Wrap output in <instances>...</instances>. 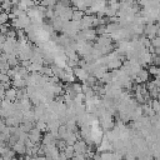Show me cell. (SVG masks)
Returning a JSON list of instances; mask_svg holds the SVG:
<instances>
[{
  "mask_svg": "<svg viewBox=\"0 0 160 160\" xmlns=\"http://www.w3.org/2000/svg\"><path fill=\"white\" fill-rule=\"evenodd\" d=\"M158 20H159V25H160V18H159V19H158Z\"/></svg>",
  "mask_w": 160,
  "mask_h": 160,
  "instance_id": "cell-30",
  "label": "cell"
},
{
  "mask_svg": "<svg viewBox=\"0 0 160 160\" xmlns=\"http://www.w3.org/2000/svg\"><path fill=\"white\" fill-rule=\"evenodd\" d=\"M100 81L104 82V84H110L112 81V72H105L101 78H100Z\"/></svg>",
  "mask_w": 160,
  "mask_h": 160,
  "instance_id": "cell-15",
  "label": "cell"
},
{
  "mask_svg": "<svg viewBox=\"0 0 160 160\" xmlns=\"http://www.w3.org/2000/svg\"><path fill=\"white\" fill-rule=\"evenodd\" d=\"M41 4L46 8H52L56 4V0H41Z\"/></svg>",
  "mask_w": 160,
  "mask_h": 160,
  "instance_id": "cell-23",
  "label": "cell"
},
{
  "mask_svg": "<svg viewBox=\"0 0 160 160\" xmlns=\"http://www.w3.org/2000/svg\"><path fill=\"white\" fill-rule=\"evenodd\" d=\"M158 91H159V94H160V85L158 86Z\"/></svg>",
  "mask_w": 160,
  "mask_h": 160,
  "instance_id": "cell-27",
  "label": "cell"
},
{
  "mask_svg": "<svg viewBox=\"0 0 160 160\" xmlns=\"http://www.w3.org/2000/svg\"><path fill=\"white\" fill-rule=\"evenodd\" d=\"M44 65L42 64H39V62H30V65L28 66V70L29 72H41Z\"/></svg>",
  "mask_w": 160,
  "mask_h": 160,
  "instance_id": "cell-10",
  "label": "cell"
},
{
  "mask_svg": "<svg viewBox=\"0 0 160 160\" xmlns=\"http://www.w3.org/2000/svg\"><path fill=\"white\" fill-rule=\"evenodd\" d=\"M150 40H151V46H152V48H158V46H160V36H159V35L151 38Z\"/></svg>",
  "mask_w": 160,
  "mask_h": 160,
  "instance_id": "cell-22",
  "label": "cell"
},
{
  "mask_svg": "<svg viewBox=\"0 0 160 160\" xmlns=\"http://www.w3.org/2000/svg\"><path fill=\"white\" fill-rule=\"evenodd\" d=\"M158 29H159L158 25H154L152 22H150V24H148V25L144 28V32H145V35H146L149 39H151V38H154V36L158 35Z\"/></svg>",
  "mask_w": 160,
  "mask_h": 160,
  "instance_id": "cell-5",
  "label": "cell"
},
{
  "mask_svg": "<svg viewBox=\"0 0 160 160\" xmlns=\"http://www.w3.org/2000/svg\"><path fill=\"white\" fill-rule=\"evenodd\" d=\"M1 101H2V99H0V105H1Z\"/></svg>",
  "mask_w": 160,
  "mask_h": 160,
  "instance_id": "cell-29",
  "label": "cell"
},
{
  "mask_svg": "<svg viewBox=\"0 0 160 160\" xmlns=\"http://www.w3.org/2000/svg\"><path fill=\"white\" fill-rule=\"evenodd\" d=\"M36 128L39 130H41V131H46L48 130V122L45 120H42V119H39L36 121Z\"/></svg>",
  "mask_w": 160,
  "mask_h": 160,
  "instance_id": "cell-18",
  "label": "cell"
},
{
  "mask_svg": "<svg viewBox=\"0 0 160 160\" xmlns=\"http://www.w3.org/2000/svg\"><path fill=\"white\" fill-rule=\"evenodd\" d=\"M148 104L151 105V108L154 109L155 114H160V100H158V99H152V100L149 101Z\"/></svg>",
  "mask_w": 160,
  "mask_h": 160,
  "instance_id": "cell-14",
  "label": "cell"
},
{
  "mask_svg": "<svg viewBox=\"0 0 160 160\" xmlns=\"http://www.w3.org/2000/svg\"><path fill=\"white\" fill-rule=\"evenodd\" d=\"M5 99L9 101H16L18 100V89L11 86L9 89H6L5 91Z\"/></svg>",
  "mask_w": 160,
  "mask_h": 160,
  "instance_id": "cell-7",
  "label": "cell"
},
{
  "mask_svg": "<svg viewBox=\"0 0 160 160\" xmlns=\"http://www.w3.org/2000/svg\"><path fill=\"white\" fill-rule=\"evenodd\" d=\"M11 148L14 149V151H15L16 154H19V155H21V156L26 154V145H25V142H22V141H16Z\"/></svg>",
  "mask_w": 160,
  "mask_h": 160,
  "instance_id": "cell-8",
  "label": "cell"
},
{
  "mask_svg": "<svg viewBox=\"0 0 160 160\" xmlns=\"http://www.w3.org/2000/svg\"><path fill=\"white\" fill-rule=\"evenodd\" d=\"M96 15H84V18L81 19V30H85V29H89V28H92L94 26V19H95Z\"/></svg>",
  "mask_w": 160,
  "mask_h": 160,
  "instance_id": "cell-2",
  "label": "cell"
},
{
  "mask_svg": "<svg viewBox=\"0 0 160 160\" xmlns=\"http://www.w3.org/2000/svg\"><path fill=\"white\" fill-rule=\"evenodd\" d=\"M14 155H15V151H14V149L11 148H4V151H2V158L4 159H11V158H14Z\"/></svg>",
  "mask_w": 160,
  "mask_h": 160,
  "instance_id": "cell-12",
  "label": "cell"
},
{
  "mask_svg": "<svg viewBox=\"0 0 160 160\" xmlns=\"http://www.w3.org/2000/svg\"><path fill=\"white\" fill-rule=\"evenodd\" d=\"M74 150H75V152H82V154H85L86 152V150H88V144H86V141H84V139H78L75 142H74Z\"/></svg>",
  "mask_w": 160,
  "mask_h": 160,
  "instance_id": "cell-6",
  "label": "cell"
},
{
  "mask_svg": "<svg viewBox=\"0 0 160 160\" xmlns=\"http://www.w3.org/2000/svg\"><path fill=\"white\" fill-rule=\"evenodd\" d=\"M149 72H150V75H154V76H158L159 75V71H160V66H158V65H155V64H151V65H149Z\"/></svg>",
  "mask_w": 160,
  "mask_h": 160,
  "instance_id": "cell-17",
  "label": "cell"
},
{
  "mask_svg": "<svg viewBox=\"0 0 160 160\" xmlns=\"http://www.w3.org/2000/svg\"><path fill=\"white\" fill-rule=\"evenodd\" d=\"M28 134H29V139H30L34 144H39V142L41 141V138H42L41 130H39L38 128H32Z\"/></svg>",
  "mask_w": 160,
  "mask_h": 160,
  "instance_id": "cell-3",
  "label": "cell"
},
{
  "mask_svg": "<svg viewBox=\"0 0 160 160\" xmlns=\"http://www.w3.org/2000/svg\"><path fill=\"white\" fill-rule=\"evenodd\" d=\"M5 91L6 89L4 86H0V99H5Z\"/></svg>",
  "mask_w": 160,
  "mask_h": 160,
  "instance_id": "cell-25",
  "label": "cell"
},
{
  "mask_svg": "<svg viewBox=\"0 0 160 160\" xmlns=\"http://www.w3.org/2000/svg\"><path fill=\"white\" fill-rule=\"evenodd\" d=\"M115 15H118V9H115V8L110 6V5H108V6L105 8V16L111 18V16H115Z\"/></svg>",
  "mask_w": 160,
  "mask_h": 160,
  "instance_id": "cell-13",
  "label": "cell"
},
{
  "mask_svg": "<svg viewBox=\"0 0 160 160\" xmlns=\"http://www.w3.org/2000/svg\"><path fill=\"white\" fill-rule=\"evenodd\" d=\"M74 74H75L76 79H79L80 81H85L89 78V71L86 69L81 68V66H78V68L75 66L74 68Z\"/></svg>",
  "mask_w": 160,
  "mask_h": 160,
  "instance_id": "cell-4",
  "label": "cell"
},
{
  "mask_svg": "<svg viewBox=\"0 0 160 160\" xmlns=\"http://www.w3.org/2000/svg\"><path fill=\"white\" fill-rule=\"evenodd\" d=\"M11 8H12L11 0H2V2H1V9L2 10H5L6 12H10L11 11Z\"/></svg>",
  "mask_w": 160,
  "mask_h": 160,
  "instance_id": "cell-16",
  "label": "cell"
},
{
  "mask_svg": "<svg viewBox=\"0 0 160 160\" xmlns=\"http://www.w3.org/2000/svg\"><path fill=\"white\" fill-rule=\"evenodd\" d=\"M6 38H16V31L10 29L8 32H6Z\"/></svg>",
  "mask_w": 160,
  "mask_h": 160,
  "instance_id": "cell-24",
  "label": "cell"
},
{
  "mask_svg": "<svg viewBox=\"0 0 160 160\" xmlns=\"http://www.w3.org/2000/svg\"><path fill=\"white\" fill-rule=\"evenodd\" d=\"M0 86H1V82H0Z\"/></svg>",
  "mask_w": 160,
  "mask_h": 160,
  "instance_id": "cell-31",
  "label": "cell"
},
{
  "mask_svg": "<svg viewBox=\"0 0 160 160\" xmlns=\"http://www.w3.org/2000/svg\"><path fill=\"white\" fill-rule=\"evenodd\" d=\"M56 1H61V2H66V4H70V0H56Z\"/></svg>",
  "mask_w": 160,
  "mask_h": 160,
  "instance_id": "cell-26",
  "label": "cell"
},
{
  "mask_svg": "<svg viewBox=\"0 0 160 160\" xmlns=\"http://www.w3.org/2000/svg\"><path fill=\"white\" fill-rule=\"evenodd\" d=\"M84 15H85V12H84V10H80V9H74V11H72V18H71V20H81L82 18H84Z\"/></svg>",
  "mask_w": 160,
  "mask_h": 160,
  "instance_id": "cell-11",
  "label": "cell"
},
{
  "mask_svg": "<svg viewBox=\"0 0 160 160\" xmlns=\"http://www.w3.org/2000/svg\"><path fill=\"white\" fill-rule=\"evenodd\" d=\"M9 69H10V65L8 61H0V71L2 74H6Z\"/></svg>",
  "mask_w": 160,
  "mask_h": 160,
  "instance_id": "cell-21",
  "label": "cell"
},
{
  "mask_svg": "<svg viewBox=\"0 0 160 160\" xmlns=\"http://www.w3.org/2000/svg\"><path fill=\"white\" fill-rule=\"evenodd\" d=\"M9 19H10V18H9V12H6V11H1V12H0V25L6 24Z\"/></svg>",
  "mask_w": 160,
  "mask_h": 160,
  "instance_id": "cell-20",
  "label": "cell"
},
{
  "mask_svg": "<svg viewBox=\"0 0 160 160\" xmlns=\"http://www.w3.org/2000/svg\"><path fill=\"white\" fill-rule=\"evenodd\" d=\"M1 2H2V0H0V8H1Z\"/></svg>",
  "mask_w": 160,
  "mask_h": 160,
  "instance_id": "cell-28",
  "label": "cell"
},
{
  "mask_svg": "<svg viewBox=\"0 0 160 160\" xmlns=\"http://www.w3.org/2000/svg\"><path fill=\"white\" fill-rule=\"evenodd\" d=\"M149 75H150L149 70H146V69H140L139 72H138L134 78H135V80H136L138 84H144V82H148V81H149Z\"/></svg>",
  "mask_w": 160,
  "mask_h": 160,
  "instance_id": "cell-1",
  "label": "cell"
},
{
  "mask_svg": "<svg viewBox=\"0 0 160 160\" xmlns=\"http://www.w3.org/2000/svg\"><path fill=\"white\" fill-rule=\"evenodd\" d=\"M78 139H79V138H78L76 132L72 131V130H68V132H66V135H65V138H64V140L66 141L68 145H74V142H75Z\"/></svg>",
  "mask_w": 160,
  "mask_h": 160,
  "instance_id": "cell-9",
  "label": "cell"
},
{
  "mask_svg": "<svg viewBox=\"0 0 160 160\" xmlns=\"http://www.w3.org/2000/svg\"><path fill=\"white\" fill-rule=\"evenodd\" d=\"M61 151H64V152H65V155H66L68 158H72V156H74V154H75V150H74V146H72V145H66V146H65V149H64V150H61Z\"/></svg>",
  "mask_w": 160,
  "mask_h": 160,
  "instance_id": "cell-19",
  "label": "cell"
}]
</instances>
